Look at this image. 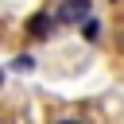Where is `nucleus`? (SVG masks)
Here are the masks:
<instances>
[{
	"label": "nucleus",
	"instance_id": "1",
	"mask_svg": "<svg viewBox=\"0 0 124 124\" xmlns=\"http://www.w3.org/2000/svg\"><path fill=\"white\" fill-rule=\"evenodd\" d=\"M89 8H93V0H62L58 19L62 23H85L89 19Z\"/></svg>",
	"mask_w": 124,
	"mask_h": 124
},
{
	"label": "nucleus",
	"instance_id": "2",
	"mask_svg": "<svg viewBox=\"0 0 124 124\" xmlns=\"http://www.w3.org/2000/svg\"><path fill=\"white\" fill-rule=\"evenodd\" d=\"M50 23H54V19H50L46 12H39V16L27 19V35H31V39H46V35H50Z\"/></svg>",
	"mask_w": 124,
	"mask_h": 124
},
{
	"label": "nucleus",
	"instance_id": "3",
	"mask_svg": "<svg viewBox=\"0 0 124 124\" xmlns=\"http://www.w3.org/2000/svg\"><path fill=\"white\" fill-rule=\"evenodd\" d=\"M81 39H85V43H97V39H101V23H97V19H85V23H81Z\"/></svg>",
	"mask_w": 124,
	"mask_h": 124
},
{
	"label": "nucleus",
	"instance_id": "4",
	"mask_svg": "<svg viewBox=\"0 0 124 124\" xmlns=\"http://www.w3.org/2000/svg\"><path fill=\"white\" fill-rule=\"evenodd\" d=\"M31 66H35L31 54H19V58H16V70H31Z\"/></svg>",
	"mask_w": 124,
	"mask_h": 124
},
{
	"label": "nucleus",
	"instance_id": "5",
	"mask_svg": "<svg viewBox=\"0 0 124 124\" xmlns=\"http://www.w3.org/2000/svg\"><path fill=\"white\" fill-rule=\"evenodd\" d=\"M58 124H81V120H58Z\"/></svg>",
	"mask_w": 124,
	"mask_h": 124
}]
</instances>
